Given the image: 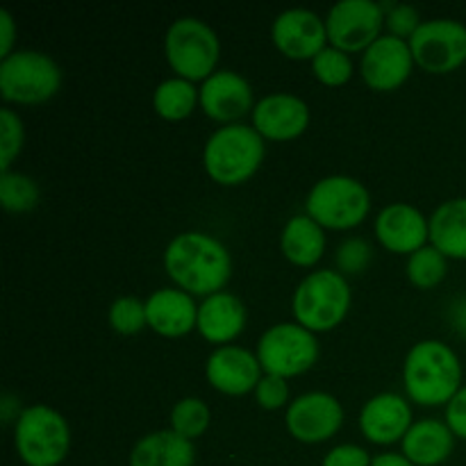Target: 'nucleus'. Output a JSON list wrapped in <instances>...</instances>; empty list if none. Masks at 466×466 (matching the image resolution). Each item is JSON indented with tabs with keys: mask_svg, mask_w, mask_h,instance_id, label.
<instances>
[{
	"mask_svg": "<svg viewBox=\"0 0 466 466\" xmlns=\"http://www.w3.org/2000/svg\"><path fill=\"white\" fill-rule=\"evenodd\" d=\"M162 262L176 287L191 296L223 291L232 276L230 250L217 237L200 230H187L173 237L164 248Z\"/></svg>",
	"mask_w": 466,
	"mask_h": 466,
	"instance_id": "1",
	"label": "nucleus"
},
{
	"mask_svg": "<svg viewBox=\"0 0 466 466\" xmlns=\"http://www.w3.org/2000/svg\"><path fill=\"white\" fill-rule=\"evenodd\" d=\"M403 387L408 399L417 405H449L462 390V362L458 353L440 339L417 341L405 355Z\"/></svg>",
	"mask_w": 466,
	"mask_h": 466,
	"instance_id": "2",
	"label": "nucleus"
},
{
	"mask_svg": "<svg viewBox=\"0 0 466 466\" xmlns=\"http://www.w3.org/2000/svg\"><path fill=\"white\" fill-rule=\"evenodd\" d=\"M267 155L264 137L246 123H228L208 137L203 148L205 173L223 187H237L259 171Z\"/></svg>",
	"mask_w": 466,
	"mask_h": 466,
	"instance_id": "3",
	"label": "nucleus"
},
{
	"mask_svg": "<svg viewBox=\"0 0 466 466\" xmlns=\"http://www.w3.org/2000/svg\"><path fill=\"white\" fill-rule=\"evenodd\" d=\"M350 285L344 273L319 268L308 273L291 296L296 323L309 332H328L339 326L350 309Z\"/></svg>",
	"mask_w": 466,
	"mask_h": 466,
	"instance_id": "4",
	"label": "nucleus"
},
{
	"mask_svg": "<svg viewBox=\"0 0 466 466\" xmlns=\"http://www.w3.org/2000/svg\"><path fill=\"white\" fill-rule=\"evenodd\" d=\"M14 446L27 466H57L71 451V426L50 405H27L14 423Z\"/></svg>",
	"mask_w": 466,
	"mask_h": 466,
	"instance_id": "5",
	"label": "nucleus"
},
{
	"mask_svg": "<svg viewBox=\"0 0 466 466\" xmlns=\"http://www.w3.org/2000/svg\"><path fill=\"white\" fill-rule=\"evenodd\" d=\"M164 55L177 77L203 82L217 71L221 39L209 23L196 16H180L168 25Z\"/></svg>",
	"mask_w": 466,
	"mask_h": 466,
	"instance_id": "6",
	"label": "nucleus"
},
{
	"mask_svg": "<svg viewBox=\"0 0 466 466\" xmlns=\"http://www.w3.org/2000/svg\"><path fill=\"white\" fill-rule=\"evenodd\" d=\"M62 86V68L41 50L21 48L0 59V96L5 103L39 105Z\"/></svg>",
	"mask_w": 466,
	"mask_h": 466,
	"instance_id": "7",
	"label": "nucleus"
},
{
	"mask_svg": "<svg viewBox=\"0 0 466 466\" xmlns=\"http://www.w3.org/2000/svg\"><path fill=\"white\" fill-rule=\"evenodd\" d=\"M371 212V194L353 176H326L309 189L305 214L328 230H350Z\"/></svg>",
	"mask_w": 466,
	"mask_h": 466,
	"instance_id": "8",
	"label": "nucleus"
},
{
	"mask_svg": "<svg viewBox=\"0 0 466 466\" xmlns=\"http://www.w3.org/2000/svg\"><path fill=\"white\" fill-rule=\"evenodd\" d=\"M259 364L264 373L294 378L309 371L319 360V339L296 321H282L267 328L258 341Z\"/></svg>",
	"mask_w": 466,
	"mask_h": 466,
	"instance_id": "9",
	"label": "nucleus"
},
{
	"mask_svg": "<svg viewBox=\"0 0 466 466\" xmlns=\"http://www.w3.org/2000/svg\"><path fill=\"white\" fill-rule=\"evenodd\" d=\"M408 44L414 64L428 73L444 76L466 62V25L458 18H426Z\"/></svg>",
	"mask_w": 466,
	"mask_h": 466,
	"instance_id": "10",
	"label": "nucleus"
},
{
	"mask_svg": "<svg viewBox=\"0 0 466 466\" xmlns=\"http://www.w3.org/2000/svg\"><path fill=\"white\" fill-rule=\"evenodd\" d=\"M385 9L378 0H339L328 9V41L344 53L367 50L380 36Z\"/></svg>",
	"mask_w": 466,
	"mask_h": 466,
	"instance_id": "11",
	"label": "nucleus"
},
{
	"mask_svg": "<svg viewBox=\"0 0 466 466\" xmlns=\"http://www.w3.org/2000/svg\"><path fill=\"white\" fill-rule=\"evenodd\" d=\"M344 423V405L328 391L296 396L285 412V426L300 444H321L335 437Z\"/></svg>",
	"mask_w": 466,
	"mask_h": 466,
	"instance_id": "12",
	"label": "nucleus"
},
{
	"mask_svg": "<svg viewBox=\"0 0 466 466\" xmlns=\"http://www.w3.org/2000/svg\"><path fill=\"white\" fill-rule=\"evenodd\" d=\"M271 39L285 57L312 62L328 46L326 18L308 7H289L273 18Z\"/></svg>",
	"mask_w": 466,
	"mask_h": 466,
	"instance_id": "13",
	"label": "nucleus"
},
{
	"mask_svg": "<svg viewBox=\"0 0 466 466\" xmlns=\"http://www.w3.org/2000/svg\"><path fill=\"white\" fill-rule=\"evenodd\" d=\"M373 232L391 253L412 255L431 244V218L410 203H390L376 214Z\"/></svg>",
	"mask_w": 466,
	"mask_h": 466,
	"instance_id": "14",
	"label": "nucleus"
},
{
	"mask_svg": "<svg viewBox=\"0 0 466 466\" xmlns=\"http://www.w3.org/2000/svg\"><path fill=\"white\" fill-rule=\"evenodd\" d=\"M414 66L412 50L405 39L380 35L360 59L362 80L376 91H394L410 77Z\"/></svg>",
	"mask_w": 466,
	"mask_h": 466,
	"instance_id": "15",
	"label": "nucleus"
},
{
	"mask_svg": "<svg viewBox=\"0 0 466 466\" xmlns=\"http://www.w3.org/2000/svg\"><path fill=\"white\" fill-rule=\"evenodd\" d=\"M205 376L217 391L228 396H244L255 391L264 371L258 355L244 346H218L205 362Z\"/></svg>",
	"mask_w": 466,
	"mask_h": 466,
	"instance_id": "16",
	"label": "nucleus"
},
{
	"mask_svg": "<svg viewBox=\"0 0 466 466\" xmlns=\"http://www.w3.org/2000/svg\"><path fill=\"white\" fill-rule=\"evenodd\" d=\"M200 107L214 121L237 123L255 107L253 86L241 73L217 68L208 80L200 82Z\"/></svg>",
	"mask_w": 466,
	"mask_h": 466,
	"instance_id": "17",
	"label": "nucleus"
},
{
	"mask_svg": "<svg viewBox=\"0 0 466 466\" xmlns=\"http://www.w3.org/2000/svg\"><path fill=\"white\" fill-rule=\"evenodd\" d=\"M309 105L289 91L262 96L253 107V127L273 141H289L303 135L309 126Z\"/></svg>",
	"mask_w": 466,
	"mask_h": 466,
	"instance_id": "18",
	"label": "nucleus"
},
{
	"mask_svg": "<svg viewBox=\"0 0 466 466\" xmlns=\"http://www.w3.org/2000/svg\"><path fill=\"white\" fill-rule=\"evenodd\" d=\"M412 405L396 391L371 396L360 410V431L371 444L390 446L403 441L412 428Z\"/></svg>",
	"mask_w": 466,
	"mask_h": 466,
	"instance_id": "19",
	"label": "nucleus"
},
{
	"mask_svg": "<svg viewBox=\"0 0 466 466\" xmlns=\"http://www.w3.org/2000/svg\"><path fill=\"white\" fill-rule=\"evenodd\" d=\"M146 317H148L150 330L176 339L196 330L198 303L180 287H162L146 299Z\"/></svg>",
	"mask_w": 466,
	"mask_h": 466,
	"instance_id": "20",
	"label": "nucleus"
},
{
	"mask_svg": "<svg viewBox=\"0 0 466 466\" xmlns=\"http://www.w3.org/2000/svg\"><path fill=\"white\" fill-rule=\"evenodd\" d=\"M246 321H248V312L239 296L230 291H217L200 300L196 330L209 344L228 346L244 332Z\"/></svg>",
	"mask_w": 466,
	"mask_h": 466,
	"instance_id": "21",
	"label": "nucleus"
},
{
	"mask_svg": "<svg viewBox=\"0 0 466 466\" xmlns=\"http://www.w3.org/2000/svg\"><path fill=\"white\" fill-rule=\"evenodd\" d=\"M455 440L449 423L440 419H419L400 441L403 455L414 466L444 464L453 455Z\"/></svg>",
	"mask_w": 466,
	"mask_h": 466,
	"instance_id": "22",
	"label": "nucleus"
},
{
	"mask_svg": "<svg viewBox=\"0 0 466 466\" xmlns=\"http://www.w3.org/2000/svg\"><path fill=\"white\" fill-rule=\"evenodd\" d=\"M196 446L176 431H155L130 451V466H194Z\"/></svg>",
	"mask_w": 466,
	"mask_h": 466,
	"instance_id": "23",
	"label": "nucleus"
},
{
	"mask_svg": "<svg viewBox=\"0 0 466 466\" xmlns=\"http://www.w3.org/2000/svg\"><path fill=\"white\" fill-rule=\"evenodd\" d=\"M280 248L296 267H314L326 253V228L309 214H296L282 228Z\"/></svg>",
	"mask_w": 466,
	"mask_h": 466,
	"instance_id": "24",
	"label": "nucleus"
},
{
	"mask_svg": "<svg viewBox=\"0 0 466 466\" xmlns=\"http://www.w3.org/2000/svg\"><path fill=\"white\" fill-rule=\"evenodd\" d=\"M428 218L431 244L449 259H466V196L444 200Z\"/></svg>",
	"mask_w": 466,
	"mask_h": 466,
	"instance_id": "25",
	"label": "nucleus"
},
{
	"mask_svg": "<svg viewBox=\"0 0 466 466\" xmlns=\"http://www.w3.org/2000/svg\"><path fill=\"white\" fill-rule=\"evenodd\" d=\"M200 103V89L185 77H164L153 91V107L157 116L167 118V121H182V118L191 116L196 105Z\"/></svg>",
	"mask_w": 466,
	"mask_h": 466,
	"instance_id": "26",
	"label": "nucleus"
},
{
	"mask_svg": "<svg viewBox=\"0 0 466 466\" xmlns=\"http://www.w3.org/2000/svg\"><path fill=\"white\" fill-rule=\"evenodd\" d=\"M449 273V258L432 244L423 246L408 258V278L417 289H432Z\"/></svg>",
	"mask_w": 466,
	"mask_h": 466,
	"instance_id": "27",
	"label": "nucleus"
},
{
	"mask_svg": "<svg viewBox=\"0 0 466 466\" xmlns=\"http://www.w3.org/2000/svg\"><path fill=\"white\" fill-rule=\"evenodd\" d=\"M0 205L12 214L30 212L39 205V185L21 171L0 173Z\"/></svg>",
	"mask_w": 466,
	"mask_h": 466,
	"instance_id": "28",
	"label": "nucleus"
},
{
	"mask_svg": "<svg viewBox=\"0 0 466 466\" xmlns=\"http://www.w3.org/2000/svg\"><path fill=\"white\" fill-rule=\"evenodd\" d=\"M209 421H212V412L198 396H185L171 410V431L189 441L203 437L209 428Z\"/></svg>",
	"mask_w": 466,
	"mask_h": 466,
	"instance_id": "29",
	"label": "nucleus"
},
{
	"mask_svg": "<svg viewBox=\"0 0 466 466\" xmlns=\"http://www.w3.org/2000/svg\"><path fill=\"white\" fill-rule=\"evenodd\" d=\"M312 73L321 85L341 86L353 77V59H350L349 53L328 44L312 59Z\"/></svg>",
	"mask_w": 466,
	"mask_h": 466,
	"instance_id": "30",
	"label": "nucleus"
},
{
	"mask_svg": "<svg viewBox=\"0 0 466 466\" xmlns=\"http://www.w3.org/2000/svg\"><path fill=\"white\" fill-rule=\"evenodd\" d=\"M109 326L118 332V335H139L146 326H148V317H146V300L137 299V296H118L107 309Z\"/></svg>",
	"mask_w": 466,
	"mask_h": 466,
	"instance_id": "31",
	"label": "nucleus"
},
{
	"mask_svg": "<svg viewBox=\"0 0 466 466\" xmlns=\"http://www.w3.org/2000/svg\"><path fill=\"white\" fill-rule=\"evenodd\" d=\"M25 144V127L23 118L14 109H0V173L12 171L14 159Z\"/></svg>",
	"mask_w": 466,
	"mask_h": 466,
	"instance_id": "32",
	"label": "nucleus"
},
{
	"mask_svg": "<svg viewBox=\"0 0 466 466\" xmlns=\"http://www.w3.org/2000/svg\"><path fill=\"white\" fill-rule=\"evenodd\" d=\"M385 9V25L390 30L391 36H399V39L410 41V36L417 32V27L421 25V14L417 7L405 3H382Z\"/></svg>",
	"mask_w": 466,
	"mask_h": 466,
	"instance_id": "33",
	"label": "nucleus"
},
{
	"mask_svg": "<svg viewBox=\"0 0 466 466\" xmlns=\"http://www.w3.org/2000/svg\"><path fill=\"white\" fill-rule=\"evenodd\" d=\"M289 382L287 378L282 376H271V373H264L262 380L258 382L255 387V400H258L259 408L264 410H280V408H289Z\"/></svg>",
	"mask_w": 466,
	"mask_h": 466,
	"instance_id": "34",
	"label": "nucleus"
},
{
	"mask_svg": "<svg viewBox=\"0 0 466 466\" xmlns=\"http://www.w3.org/2000/svg\"><path fill=\"white\" fill-rule=\"evenodd\" d=\"M371 246L364 239H346L337 250L339 273H362L371 262Z\"/></svg>",
	"mask_w": 466,
	"mask_h": 466,
	"instance_id": "35",
	"label": "nucleus"
},
{
	"mask_svg": "<svg viewBox=\"0 0 466 466\" xmlns=\"http://www.w3.org/2000/svg\"><path fill=\"white\" fill-rule=\"evenodd\" d=\"M373 458L358 444H339L328 451L321 466H371Z\"/></svg>",
	"mask_w": 466,
	"mask_h": 466,
	"instance_id": "36",
	"label": "nucleus"
},
{
	"mask_svg": "<svg viewBox=\"0 0 466 466\" xmlns=\"http://www.w3.org/2000/svg\"><path fill=\"white\" fill-rule=\"evenodd\" d=\"M444 421L449 423V428L458 440L466 441V385H462V390L449 400Z\"/></svg>",
	"mask_w": 466,
	"mask_h": 466,
	"instance_id": "37",
	"label": "nucleus"
},
{
	"mask_svg": "<svg viewBox=\"0 0 466 466\" xmlns=\"http://www.w3.org/2000/svg\"><path fill=\"white\" fill-rule=\"evenodd\" d=\"M14 39H16V21L9 9H0V55L3 57L14 53Z\"/></svg>",
	"mask_w": 466,
	"mask_h": 466,
	"instance_id": "38",
	"label": "nucleus"
},
{
	"mask_svg": "<svg viewBox=\"0 0 466 466\" xmlns=\"http://www.w3.org/2000/svg\"><path fill=\"white\" fill-rule=\"evenodd\" d=\"M21 405H18V399L14 394H3V400H0V417H3L5 423L14 421L16 423V419L21 417Z\"/></svg>",
	"mask_w": 466,
	"mask_h": 466,
	"instance_id": "39",
	"label": "nucleus"
},
{
	"mask_svg": "<svg viewBox=\"0 0 466 466\" xmlns=\"http://www.w3.org/2000/svg\"><path fill=\"white\" fill-rule=\"evenodd\" d=\"M371 466H414L403 453H380L373 458Z\"/></svg>",
	"mask_w": 466,
	"mask_h": 466,
	"instance_id": "40",
	"label": "nucleus"
}]
</instances>
